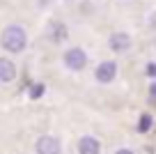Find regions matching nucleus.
<instances>
[{
    "label": "nucleus",
    "mask_w": 156,
    "mask_h": 154,
    "mask_svg": "<svg viewBox=\"0 0 156 154\" xmlns=\"http://www.w3.org/2000/svg\"><path fill=\"white\" fill-rule=\"evenodd\" d=\"M2 46L7 48V51H12V53H19V51H23L25 46V32L19 28V25H9V28H5V32H2Z\"/></svg>",
    "instance_id": "nucleus-1"
},
{
    "label": "nucleus",
    "mask_w": 156,
    "mask_h": 154,
    "mask_svg": "<svg viewBox=\"0 0 156 154\" xmlns=\"http://www.w3.org/2000/svg\"><path fill=\"white\" fill-rule=\"evenodd\" d=\"M64 62H67L69 69H83L85 64H87V55H85V51H80V48H71V51H67V55H64Z\"/></svg>",
    "instance_id": "nucleus-2"
},
{
    "label": "nucleus",
    "mask_w": 156,
    "mask_h": 154,
    "mask_svg": "<svg viewBox=\"0 0 156 154\" xmlns=\"http://www.w3.org/2000/svg\"><path fill=\"white\" fill-rule=\"evenodd\" d=\"M37 152L39 154H60V143L55 138H51V136H44L37 143Z\"/></svg>",
    "instance_id": "nucleus-3"
},
{
    "label": "nucleus",
    "mask_w": 156,
    "mask_h": 154,
    "mask_svg": "<svg viewBox=\"0 0 156 154\" xmlns=\"http://www.w3.org/2000/svg\"><path fill=\"white\" fill-rule=\"evenodd\" d=\"M115 74H117V64L115 62H101L99 69H97V78L101 83H110L112 78H115Z\"/></svg>",
    "instance_id": "nucleus-4"
},
{
    "label": "nucleus",
    "mask_w": 156,
    "mask_h": 154,
    "mask_svg": "<svg viewBox=\"0 0 156 154\" xmlns=\"http://www.w3.org/2000/svg\"><path fill=\"white\" fill-rule=\"evenodd\" d=\"M16 78V67L12 64V60L0 58V81H14Z\"/></svg>",
    "instance_id": "nucleus-5"
},
{
    "label": "nucleus",
    "mask_w": 156,
    "mask_h": 154,
    "mask_svg": "<svg viewBox=\"0 0 156 154\" xmlns=\"http://www.w3.org/2000/svg\"><path fill=\"white\" fill-rule=\"evenodd\" d=\"M131 46V39H129V35L124 32H117L110 37V48L112 51H126V48Z\"/></svg>",
    "instance_id": "nucleus-6"
},
{
    "label": "nucleus",
    "mask_w": 156,
    "mask_h": 154,
    "mask_svg": "<svg viewBox=\"0 0 156 154\" xmlns=\"http://www.w3.org/2000/svg\"><path fill=\"white\" fill-rule=\"evenodd\" d=\"M99 143L94 138H83L80 143H78V152L80 154H99Z\"/></svg>",
    "instance_id": "nucleus-7"
},
{
    "label": "nucleus",
    "mask_w": 156,
    "mask_h": 154,
    "mask_svg": "<svg viewBox=\"0 0 156 154\" xmlns=\"http://www.w3.org/2000/svg\"><path fill=\"white\" fill-rule=\"evenodd\" d=\"M149 127H151V115H149V113H145V115L140 117V122H138V131L145 134V131H149Z\"/></svg>",
    "instance_id": "nucleus-8"
},
{
    "label": "nucleus",
    "mask_w": 156,
    "mask_h": 154,
    "mask_svg": "<svg viewBox=\"0 0 156 154\" xmlns=\"http://www.w3.org/2000/svg\"><path fill=\"white\" fill-rule=\"evenodd\" d=\"M64 35H67V30H64L60 23H53V42H62Z\"/></svg>",
    "instance_id": "nucleus-9"
},
{
    "label": "nucleus",
    "mask_w": 156,
    "mask_h": 154,
    "mask_svg": "<svg viewBox=\"0 0 156 154\" xmlns=\"http://www.w3.org/2000/svg\"><path fill=\"white\" fill-rule=\"evenodd\" d=\"M147 76H151V78H156V62H151V64H147Z\"/></svg>",
    "instance_id": "nucleus-10"
},
{
    "label": "nucleus",
    "mask_w": 156,
    "mask_h": 154,
    "mask_svg": "<svg viewBox=\"0 0 156 154\" xmlns=\"http://www.w3.org/2000/svg\"><path fill=\"white\" fill-rule=\"evenodd\" d=\"M41 92H44V87H41V85H32V90H30V94H32V97H39V94H41Z\"/></svg>",
    "instance_id": "nucleus-11"
},
{
    "label": "nucleus",
    "mask_w": 156,
    "mask_h": 154,
    "mask_svg": "<svg viewBox=\"0 0 156 154\" xmlns=\"http://www.w3.org/2000/svg\"><path fill=\"white\" fill-rule=\"evenodd\" d=\"M149 99L156 104V83H151V87H149Z\"/></svg>",
    "instance_id": "nucleus-12"
},
{
    "label": "nucleus",
    "mask_w": 156,
    "mask_h": 154,
    "mask_svg": "<svg viewBox=\"0 0 156 154\" xmlns=\"http://www.w3.org/2000/svg\"><path fill=\"white\" fill-rule=\"evenodd\" d=\"M117 154H133V152H131V149H119Z\"/></svg>",
    "instance_id": "nucleus-13"
}]
</instances>
